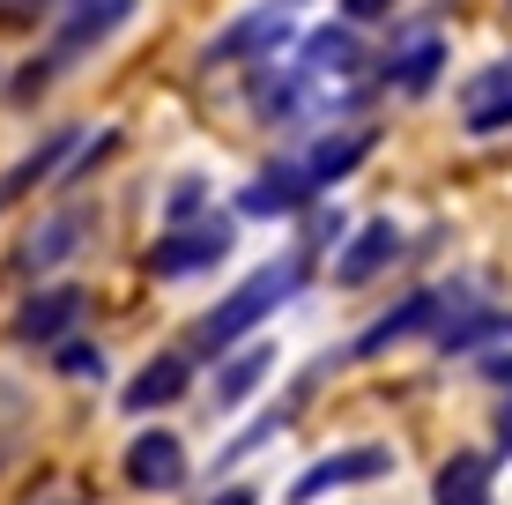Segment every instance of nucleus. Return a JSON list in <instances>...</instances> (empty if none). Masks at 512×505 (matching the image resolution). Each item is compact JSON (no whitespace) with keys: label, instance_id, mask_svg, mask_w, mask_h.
I'll return each mask as SVG.
<instances>
[{"label":"nucleus","instance_id":"obj_19","mask_svg":"<svg viewBox=\"0 0 512 505\" xmlns=\"http://www.w3.org/2000/svg\"><path fill=\"white\" fill-rule=\"evenodd\" d=\"M498 335H512V312H498V305H461L446 327H438V350L468 357V350H483V342H498Z\"/></svg>","mask_w":512,"mask_h":505},{"label":"nucleus","instance_id":"obj_10","mask_svg":"<svg viewBox=\"0 0 512 505\" xmlns=\"http://www.w3.org/2000/svg\"><path fill=\"white\" fill-rule=\"evenodd\" d=\"M186 387H193V357L186 350H164V357H149L141 372L127 379V416H156V409H171V402H186Z\"/></svg>","mask_w":512,"mask_h":505},{"label":"nucleus","instance_id":"obj_18","mask_svg":"<svg viewBox=\"0 0 512 505\" xmlns=\"http://www.w3.org/2000/svg\"><path fill=\"white\" fill-rule=\"evenodd\" d=\"M268 372H275V342H253V350L223 357V364H216V409H245Z\"/></svg>","mask_w":512,"mask_h":505},{"label":"nucleus","instance_id":"obj_11","mask_svg":"<svg viewBox=\"0 0 512 505\" xmlns=\"http://www.w3.org/2000/svg\"><path fill=\"white\" fill-rule=\"evenodd\" d=\"M461 127H468V134H505V127H512V52H505V60H490L483 75H468V90H461Z\"/></svg>","mask_w":512,"mask_h":505},{"label":"nucleus","instance_id":"obj_15","mask_svg":"<svg viewBox=\"0 0 512 505\" xmlns=\"http://www.w3.org/2000/svg\"><path fill=\"white\" fill-rule=\"evenodd\" d=\"M364 45L349 23H327V30H305V45H297V75H357Z\"/></svg>","mask_w":512,"mask_h":505},{"label":"nucleus","instance_id":"obj_13","mask_svg":"<svg viewBox=\"0 0 512 505\" xmlns=\"http://www.w3.org/2000/svg\"><path fill=\"white\" fill-rule=\"evenodd\" d=\"M127 15H134V0H75V8H67V23H60V52H52V60H75V52L104 45Z\"/></svg>","mask_w":512,"mask_h":505},{"label":"nucleus","instance_id":"obj_25","mask_svg":"<svg viewBox=\"0 0 512 505\" xmlns=\"http://www.w3.org/2000/svg\"><path fill=\"white\" fill-rule=\"evenodd\" d=\"M483 379H498V387H512V357H490V364H483Z\"/></svg>","mask_w":512,"mask_h":505},{"label":"nucleus","instance_id":"obj_7","mask_svg":"<svg viewBox=\"0 0 512 505\" xmlns=\"http://www.w3.org/2000/svg\"><path fill=\"white\" fill-rule=\"evenodd\" d=\"M401 260V223L394 216H372L357 238H342V253H334V283L342 290H364L372 275H386Z\"/></svg>","mask_w":512,"mask_h":505},{"label":"nucleus","instance_id":"obj_6","mask_svg":"<svg viewBox=\"0 0 512 505\" xmlns=\"http://www.w3.org/2000/svg\"><path fill=\"white\" fill-rule=\"evenodd\" d=\"M290 38V8L282 0H268V8H253V15H238L223 38H208L201 52V67H231V60H275V45Z\"/></svg>","mask_w":512,"mask_h":505},{"label":"nucleus","instance_id":"obj_24","mask_svg":"<svg viewBox=\"0 0 512 505\" xmlns=\"http://www.w3.org/2000/svg\"><path fill=\"white\" fill-rule=\"evenodd\" d=\"M342 8L357 15V23H364V15H386V8H394V0H342Z\"/></svg>","mask_w":512,"mask_h":505},{"label":"nucleus","instance_id":"obj_5","mask_svg":"<svg viewBox=\"0 0 512 505\" xmlns=\"http://www.w3.org/2000/svg\"><path fill=\"white\" fill-rule=\"evenodd\" d=\"M119 468H127L134 491H156V498L186 491V476H193V461H186V439H179V431H141Z\"/></svg>","mask_w":512,"mask_h":505},{"label":"nucleus","instance_id":"obj_14","mask_svg":"<svg viewBox=\"0 0 512 505\" xmlns=\"http://www.w3.org/2000/svg\"><path fill=\"white\" fill-rule=\"evenodd\" d=\"M82 238H90V223H82V208H60V216H45L38 231L23 238V268H30V275H52V268H60L67 253L82 246Z\"/></svg>","mask_w":512,"mask_h":505},{"label":"nucleus","instance_id":"obj_20","mask_svg":"<svg viewBox=\"0 0 512 505\" xmlns=\"http://www.w3.org/2000/svg\"><path fill=\"white\" fill-rule=\"evenodd\" d=\"M438 67H446V38H431V30H423V38H409L394 52V67H386V82H394L401 97H423L438 82Z\"/></svg>","mask_w":512,"mask_h":505},{"label":"nucleus","instance_id":"obj_23","mask_svg":"<svg viewBox=\"0 0 512 505\" xmlns=\"http://www.w3.org/2000/svg\"><path fill=\"white\" fill-rule=\"evenodd\" d=\"M208 505H260V491H245V483H231V491H216Z\"/></svg>","mask_w":512,"mask_h":505},{"label":"nucleus","instance_id":"obj_4","mask_svg":"<svg viewBox=\"0 0 512 505\" xmlns=\"http://www.w3.org/2000/svg\"><path fill=\"white\" fill-rule=\"evenodd\" d=\"M82 320H90V290L82 283H52V290H38V298L15 312L8 335L30 342V350H60L67 335H82Z\"/></svg>","mask_w":512,"mask_h":505},{"label":"nucleus","instance_id":"obj_26","mask_svg":"<svg viewBox=\"0 0 512 505\" xmlns=\"http://www.w3.org/2000/svg\"><path fill=\"white\" fill-rule=\"evenodd\" d=\"M498 446H505V454H512V402L498 409Z\"/></svg>","mask_w":512,"mask_h":505},{"label":"nucleus","instance_id":"obj_16","mask_svg":"<svg viewBox=\"0 0 512 505\" xmlns=\"http://www.w3.org/2000/svg\"><path fill=\"white\" fill-rule=\"evenodd\" d=\"M82 149V134L75 127H60V134H45V142L38 149H30L23 156V164H15L8 171V179H0V201H15V194H30V186H45V179H60V171H67V156H75Z\"/></svg>","mask_w":512,"mask_h":505},{"label":"nucleus","instance_id":"obj_1","mask_svg":"<svg viewBox=\"0 0 512 505\" xmlns=\"http://www.w3.org/2000/svg\"><path fill=\"white\" fill-rule=\"evenodd\" d=\"M305 268H312L305 246H297L290 260H268V268H253L216 312H201V320H193V350H201V357H231L245 335H260V327H268L275 312L290 305L297 290H305Z\"/></svg>","mask_w":512,"mask_h":505},{"label":"nucleus","instance_id":"obj_8","mask_svg":"<svg viewBox=\"0 0 512 505\" xmlns=\"http://www.w3.org/2000/svg\"><path fill=\"white\" fill-rule=\"evenodd\" d=\"M312 201H320L312 171L305 164H275L238 194V216H312Z\"/></svg>","mask_w":512,"mask_h":505},{"label":"nucleus","instance_id":"obj_12","mask_svg":"<svg viewBox=\"0 0 512 505\" xmlns=\"http://www.w3.org/2000/svg\"><path fill=\"white\" fill-rule=\"evenodd\" d=\"M438 505H498V454H453L431 476Z\"/></svg>","mask_w":512,"mask_h":505},{"label":"nucleus","instance_id":"obj_3","mask_svg":"<svg viewBox=\"0 0 512 505\" xmlns=\"http://www.w3.org/2000/svg\"><path fill=\"white\" fill-rule=\"evenodd\" d=\"M461 305H468V290H409L401 305H386L379 320L349 342V357H357V364H364V357H386V350H401V342H416V335L438 342V327H446Z\"/></svg>","mask_w":512,"mask_h":505},{"label":"nucleus","instance_id":"obj_22","mask_svg":"<svg viewBox=\"0 0 512 505\" xmlns=\"http://www.w3.org/2000/svg\"><path fill=\"white\" fill-rule=\"evenodd\" d=\"M45 8H52V0H0V23H8V30H38Z\"/></svg>","mask_w":512,"mask_h":505},{"label":"nucleus","instance_id":"obj_2","mask_svg":"<svg viewBox=\"0 0 512 505\" xmlns=\"http://www.w3.org/2000/svg\"><path fill=\"white\" fill-rule=\"evenodd\" d=\"M238 246V216H193V223H171L164 238L149 246V275H164V283H186V275H208L223 268Z\"/></svg>","mask_w":512,"mask_h":505},{"label":"nucleus","instance_id":"obj_9","mask_svg":"<svg viewBox=\"0 0 512 505\" xmlns=\"http://www.w3.org/2000/svg\"><path fill=\"white\" fill-rule=\"evenodd\" d=\"M379 476H394V454L386 446H349V454H327V461H312L305 476H297V505L305 498H320V491H349V483H379Z\"/></svg>","mask_w":512,"mask_h":505},{"label":"nucleus","instance_id":"obj_17","mask_svg":"<svg viewBox=\"0 0 512 505\" xmlns=\"http://www.w3.org/2000/svg\"><path fill=\"white\" fill-rule=\"evenodd\" d=\"M372 149H379V134H372V127L327 134V142H312V149H305V171H312V186H334V179H349V171H357Z\"/></svg>","mask_w":512,"mask_h":505},{"label":"nucleus","instance_id":"obj_21","mask_svg":"<svg viewBox=\"0 0 512 505\" xmlns=\"http://www.w3.org/2000/svg\"><path fill=\"white\" fill-rule=\"evenodd\" d=\"M60 372L67 379H104V350H90V342H60Z\"/></svg>","mask_w":512,"mask_h":505}]
</instances>
